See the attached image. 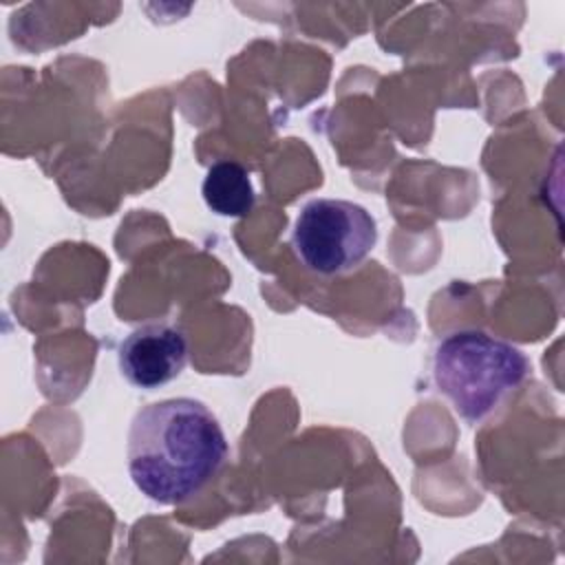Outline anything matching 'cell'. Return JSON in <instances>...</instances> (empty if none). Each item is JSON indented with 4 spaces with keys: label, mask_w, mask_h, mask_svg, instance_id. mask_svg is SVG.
<instances>
[{
    "label": "cell",
    "mask_w": 565,
    "mask_h": 565,
    "mask_svg": "<svg viewBox=\"0 0 565 565\" xmlns=\"http://www.w3.org/2000/svg\"><path fill=\"white\" fill-rule=\"evenodd\" d=\"M371 212L344 199H313L296 216L291 245L302 265L320 276L355 269L375 247Z\"/></svg>",
    "instance_id": "obj_3"
},
{
    "label": "cell",
    "mask_w": 565,
    "mask_h": 565,
    "mask_svg": "<svg viewBox=\"0 0 565 565\" xmlns=\"http://www.w3.org/2000/svg\"><path fill=\"white\" fill-rule=\"evenodd\" d=\"M205 205L218 216H247L256 194L247 170L236 161H216L207 168L201 185Z\"/></svg>",
    "instance_id": "obj_5"
},
{
    "label": "cell",
    "mask_w": 565,
    "mask_h": 565,
    "mask_svg": "<svg viewBox=\"0 0 565 565\" xmlns=\"http://www.w3.org/2000/svg\"><path fill=\"white\" fill-rule=\"evenodd\" d=\"M188 362L185 333L168 322H148L130 331L119 344L121 375L137 388H159L181 375Z\"/></svg>",
    "instance_id": "obj_4"
},
{
    "label": "cell",
    "mask_w": 565,
    "mask_h": 565,
    "mask_svg": "<svg viewBox=\"0 0 565 565\" xmlns=\"http://www.w3.org/2000/svg\"><path fill=\"white\" fill-rule=\"evenodd\" d=\"M126 459L141 494L159 505H177L218 475L227 459V439L203 402L168 397L135 413Z\"/></svg>",
    "instance_id": "obj_1"
},
{
    "label": "cell",
    "mask_w": 565,
    "mask_h": 565,
    "mask_svg": "<svg viewBox=\"0 0 565 565\" xmlns=\"http://www.w3.org/2000/svg\"><path fill=\"white\" fill-rule=\"evenodd\" d=\"M530 360L486 331L459 329L444 335L433 355V377L466 422H481L527 375Z\"/></svg>",
    "instance_id": "obj_2"
}]
</instances>
